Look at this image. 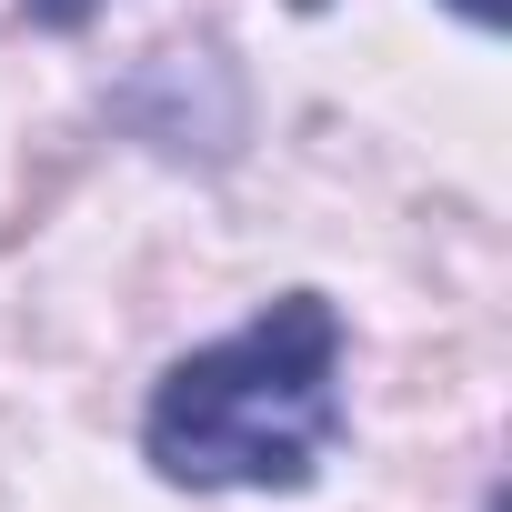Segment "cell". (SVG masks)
Returning a JSON list of instances; mask_svg holds the SVG:
<instances>
[{"instance_id":"2","label":"cell","mask_w":512,"mask_h":512,"mask_svg":"<svg viewBox=\"0 0 512 512\" xmlns=\"http://www.w3.org/2000/svg\"><path fill=\"white\" fill-rule=\"evenodd\" d=\"M462 11H472V21H502V0H462Z\"/></svg>"},{"instance_id":"1","label":"cell","mask_w":512,"mask_h":512,"mask_svg":"<svg viewBox=\"0 0 512 512\" xmlns=\"http://www.w3.org/2000/svg\"><path fill=\"white\" fill-rule=\"evenodd\" d=\"M332 362H342L332 302L312 292L272 302L251 332L171 362L151 402V462L171 482H302L342 422Z\"/></svg>"}]
</instances>
